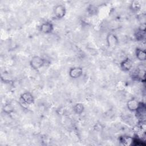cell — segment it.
Masks as SVG:
<instances>
[{"mask_svg":"<svg viewBox=\"0 0 146 146\" xmlns=\"http://www.w3.org/2000/svg\"><path fill=\"white\" fill-rule=\"evenodd\" d=\"M45 63V60L39 56H33L30 61V65L31 67L34 70H38L42 67Z\"/></svg>","mask_w":146,"mask_h":146,"instance_id":"1","label":"cell"},{"mask_svg":"<svg viewBox=\"0 0 146 146\" xmlns=\"http://www.w3.org/2000/svg\"><path fill=\"white\" fill-rule=\"evenodd\" d=\"M107 46L110 48H115L119 43V40L116 35L112 33L108 34L106 37Z\"/></svg>","mask_w":146,"mask_h":146,"instance_id":"2","label":"cell"},{"mask_svg":"<svg viewBox=\"0 0 146 146\" xmlns=\"http://www.w3.org/2000/svg\"><path fill=\"white\" fill-rule=\"evenodd\" d=\"M66 13V9L63 5H57L54 9V14L55 17L58 19L63 18Z\"/></svg>","mask_w":146,"mask_h":146,"instance_id":"3","label":"cell"},{"mask_svg":"<svg viewBox=\"0 0 146 146\" xmlns=\"http://www.w3.org/2000/svg\"><path fill=\"white\" fill-rule=\"evenodd\" d=\"M69 76L72 79H78L83 74V69L80 67H74L71 68L68 72Z\"/></svg>","mask_w":146,"mask_h":146,"instance_id":"4","label":"cell"},{"mask_svg":"<svg viewBox=\"0 0 146 146\" xmlns=\"http://www.w3.org/2000/svg\"><path fill=\"white\" fill-rule=\"evenodd\" d=\"M21 101L26 104H31L34 102V98L31 93L29 92H25L21 96Z\"/></svg>","mask_w":146,"mask_h":146,"instance_id":"5","label":"cell"},{"mask_svg":"<svg viewBox=\"0 0 146 146\" xmlns=\"http://www.w3.org/2000/svg\"><path fill=\"white\" fill-rule=\"evenodd\" d=\"M53 29V24L50 22H44L39 27L40 31L43 34H49L52 31Z\"/></svg>","mask_w":146,"mask_h":146,"instance_id":"6","label":"cell"},{"mask_svg":"<svg viewBox=\"0 0 146 146\" xmlns=\"http://www.w3.org/2000/svg\"><path fill=\"white\" fill-rule=\"evenodd\" d=\"M140 104V102H139L137 100L135 99H131L127 102V107L129 111L135 112L139 108Z\"/></svg>","mask_w":146,"mask_h":146,"instance_id":"7","label":"cell"},{"mask_svg":"<svg viewBox=\"0 0 146 146\" xmlns=\"http://www.w3.org/2000/svg\"><path fill=\"white\" fill-rule=\"evenodd\" d=\"M132 66L133 62L129 58H127L120 63V67L124 71H129L132 68Z\"/></svg>","mask_w":146,"mask_h":146,"instance_id":"8","label":"cell"},{"mask_svg":"<svg viewBox=\"0 0 146 146\" xmlns=\"http://www.w3.org/2000/svg\"><path fill=\"white\" fill-rule=\"evenodd\" d=\"M136 58L140 61H144L146 59L145 51L141 48H137L135 51Z\"/></svg>","mask_w":146,"mask_h":146,"instance_id":"9","label":"cell"},{"mask_svg":"<svg viewBox=\"0 0 146 146\" xmlns=\"http://www.w3.org/2000/svg\"><path fill=\"white\" fill-rule=\"evenodd\" d=\"M137 115V116L139 119H144L145 115V104L141 102H140V104L137 108V110L135 111Z\"/></svg>","mask_w":146,"mask_h":146,"instance_id":"10","label":"cell"},{"mask_svg":"<svg viewBox=\"0 0 146 146\" xmlns=\"http://www.w3.org/2000/svg\"><path fill=\"white\" fill-rule=\"evenodd\" d=\"M133 138L130 136H122L120 138V142L123 145H129L132 144Z\"/></svg>","mask_w":146,"mask_h":146,"instance_id":"11","label":"cell"},{"mask_svg":"<svg viewBox=\"0 0 146 146\" xmlns=\"http://www.w3.org/2000/svg\"><path fill=\"white\" fill-rule=\"evenodd\" d=\"M84 106L81 103H77L73 107V110L77 114H81L84 111Z\"/></svg>","mask_w":146,"mask_h":146,"instance_id":"12","label":"cell"},{"mask_svg":"<svg viewBox=\"0 0 146 146\" xmlns=\"http://www.w3.org/2000/svg\"><path fill=\"white\" fill-rule=\"evenodd\" d=\"M141 8L140 3L137 1H133L131 4V9L133 11H138Z\"/></svg>","mask_w":146,"mask_h":146,"instance_id":"13","label":"cell"},{"mask_svg":"<svg viewBox=\"0 0 146 146\" xmlns=\"http://www.w3.org/2000/svg\"><path fill=\"white\" fill-rule=\"evenodd\" d=\"M145 31H141L138 30L137 31L135 34L136 39L139 41L143 40L145 38Z\"/></svg>","mask_w":146,"mask_h":146,"instance_id":"14","label":"cell"},{"mask_svg":"<svg viewBox=\"0 0 146 146\" xmlns=\"http://www.w3.org/2000/svg\"><path fill=\"white\" fill-rule=\"evenodd\" d=\"M3 111L6 113H10L13 111V108L10 104H6L3 107Z\"/></svg>","mask_w":146,"mask_h":146,"instance_id":"15","label":"cell"},{"mask_svg":"<svg viewBox=\"0 0 146 146\" xmlns=\"http://www.w3.org/2000/svg\"><path fill=\"white\" fill-rule=\"evenodd\" d=\"M88 10L90 14H96V10H97V8L92 5H91L88 7Z\"/></svg>","mask_w":146,"mask_h":146,"instance_id":"16","label":"cell"},{"mask_svg":"<svg viewBox=\"0 0 146 146\" xmlns=\"http://www.w3.org/2000/svg\"><path fill=\"white\" fill-rule=\"evenodd\" d=\"M145 27H146L145 23H141L140 25L138 30H140L141 31H145Z\"/></svg>","mask_w":146,"mask_h":146,"instance_id":"17","label":"cell"}]
</instances>
